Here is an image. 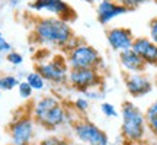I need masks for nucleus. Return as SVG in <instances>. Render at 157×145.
Returning a JSON list of instances; mask_svg holds the SVG:
<instances>
[{"label":"nucleus","mask_w":157,"mask_h":145,"mask_svg":"<svg viewBox=\"0 0 157 145\" xmlns=\"http://www.w3.org/2000/svg\"><path fill=\"white\" fill-rule=\"evenodd\" d=\"M101 110L106 117H117L118 116V112H117V109H115V106L111 105V103H108V102H105V103L101 105Z\"/></svg>","instance_id":"obj_20"},{"label":"nucleus","mask_w":157,"mask_h":145,"mask_svg":"<svg viewBox=\"0 0 157 145\" xmlns=\"http://www.w3.org/2000/svg\"><path fill=\"white\" fill-rule=\"evenodd\" d=\"M74 132L78 139L86 145H108L106 134L89 121H82L76 123Z\"/></svg>","instance_id":"obj_8"},{"label":"nucleus","mask_w":157,"mask_h":145,"mask_svg":"<svg viewBox=\"0 0 157 145\" xmlns=\"http://www.w3.org/2000/svg\"><path fill=\"white\" fill-rule=\"evenodd\" d=\"M131 50L144 61L146 65H157V44L150 38H135Z\"/></svg>","instance_id":"obj_13"},{"label":"nucleus","mask_w":157,"mask_h":145,"mask_svg":"<svg viewBox=\"0 0 157 145\" xmlns=\"http://www.w3.org/2000/svg\"><path fill=\"white\" fill-rule=\"evenodd\" d=\"M34 41L44 46H56L67 51L74 39V32L67 20L60 17H42L34 25Z\"/></svg>","instance_id":"obj_1"},{"label":"nucleus","mask_w":157,"mask_h":145,"mask_svg":"<svg viewBox=\"0 0 157 145\" xmlns=\"http://www.w3.org/2000/svg\"><path fill=\"white\" fill-rule=\"evenodd\" d=\"M84 2H89V3H92V2H95V0H84Z\"/></svg>","instance_id":"obj_27"},{"label":"nucleus","mask_w":157,"mask_h":145,"mask_svg":"<svg viewBox=\"0 0 157 145\" xmlns=\"http://www.w3.org/2000/svg\"><path fill=\"white\" fill-rule=\"evenodd\" d=\"M0 38H3V36H2V32H0Z\"/></svg>","instance_id":"obj_29"},{"label":"nucleus","mask_w":157,"mask_h":145,"mask_svg":"<svg viewBox=\"0 0 157 145\" xmlns=\"http://www.w3.org/2000/svg\"><path fill=\"white\" fill-rule=\"evenodd\" d=\"M119 62L125 71L129 72H143L146 70V64L132 50L119 52Z\"/></svg>","instance_id":"obj_14"},{"label":"nucleus","mask_w":157,"mask_h":145,"mask_svg":"<svg viewBox=\"0 0 157 145\" xmlns=\"http://www.w3.org/2000/svg\"><path fill=\"white\" fill-rule=\"evenodd\" d=\"M13 145H29L34 138V121L31 117H19L10 125Z\"/></svg>","instance_id":"obj_9"},{"label":"nucleus","mask_w":157,"mask_h":145,"mask_svg":"<svg viewBox=\"0 0 157 145\" xmlns=\"http://www.w3.org/2000/svg\"><path fill=\"white\" fill-rule=\"evenodd\" d=\"M125 87L132 97H143L153 90L150 78L141 72H129L125 76Z\"/></svg>","instance_id":"obj_11"},{"label":"nucleus","mask_w":157,"mask_h":145,"mask_svg":"<svg viewBox=\"0 0 157 145\" xmlns=\"http://www.w3.org/2000/svg\"><path fill=\"white\" fill-rule=\"evenodd\" d=\"M102 78L99 68H74L68 71V83L73 89L87 93L90 89L101 86Z\"/></svg>","instance_id":"obj_6"},{"label":"nucleus","mask_w":157,"mask_h":145,"mask_svg":"<svg viewBox=\"0 0 157 145\" xmlns=\"http://www.w3.org/2000/svg\"><path fill=\"white\" fill-rule=\"evenodd\" d=\"M115 2L119 3V5L125 6L128 10H132V9H135V7H138V6L147 3L148 0H115Z\"/></svg>","instance_id":"obj_19"},{"label":"nucleus","mask_w":157,"mask_h":145,"mask_svg":"<svg viewBox=\"0 0 157 145\" xmlns=\"http://www.w3.org/2000/svg\"><path fill=\"white\" fill-rule=\"evenodd\" d=\"M12 50V45L5 38H0V54H9Z\"/></svg>","instance_id":"obj_25"},{"label":"nucleus","mask_w":157,"mask_h":145,"mask_svg":"<svg viewBox=\"0 0 157 145\" xmlns=\"http://www.w3.org/2000/svg\"><path fill=\"white\" fill-rule=\"evenodd\" d=\"M150 39L157 44V17L150 22Z\"/></svg>","instance_id":"obj_24"},{"label":"nucleus","mask_w":157,"mask_h":145,"mask_svg":"<svg viewBox=\"0 0 157 145\" xmlns=\"http://www.w3.org/2000/svg\"><path fill=\"white\" fill-rule=\"evenodd\" d=\"M19 80L13 76H3L0 77V90H12L19 86Z\"/></svg>","instance_id":"obj_17"},{"label":"nucleus","mask_w":157,"mask_h":145,"mask_svg":"<svg viewBox=\"0 0 157 145\" xmlns=\"http://www.w3.org/2000/svg\"><path fill=\"white\" fill-rule=\"evenodd\" d=\"M74 145H86V144H74Z\"/></svg>","instance_id":"obj_28"},{"label":"nucleus","mask_w":157,"mask_h":145,"mask_svg":"<svg viewBox=\"0 0 157 145\" xmlns=\"http://www.w3.org/2000/svg\"><path fill=\"white\" fill-rule=\"evenodd\" d=\"M39 145H68V142L66 139L58 138V136H50V138L42 141Z\"/></svg>","instance_id":"obj_22"},{"label":"nucleus","mask_w":157,"mask_h":145,"mask_svg":"<svg viewBox=\"0 0 157 145\" xmlns=\"http://www.w3.org/2000/svg\"><path fill=\"white\" fill-rule=\"evenodd\" d=\"M0 2H2V0H0Z\"/></svg>","instance_id":"obj_30"},{"label":"nucleus","mask_w":157,"mask_h":145,"mask_svg":"<svg viewBox=\"0 0 157 145\" xmlns=\"http://www.w3.org/2000/svg\"><path fill=\"white\" fill-rule=\"evenodd\" d=\"M134 35L128 28H111L106 31V41L117 52L131 50L134 44Z\"/></svg>","instance_id":"obj_10"},{"label":"nucleus","mask_w":157,"mask_h":145,"mask_svg":"<svg viewBox=\"0 0 157 145\" xmlns=\"http://www.w3.org/2000/svg\"><path fill=\"white\" fill-rule=\"evenodd\" d=\"M35 71L39 72L45 81H50L54 84H64L68 81V71L70 68L67 65L66 58L63 57H54L48 61H41L35 65Z\"/></svg>","instance_id":"obj_5"},{"label":"nucleus","mask_w":157,"mask_h":145,"mask_svg":"<svg viewBox=\"0 0 157 145\" xmlns=\"http://www.w3.org/2000/svg\"><path fill=\"white\" fill-rule=\"evenodd\" d=\"M122 135L128 141L138 142L146 134V115L131 102L122 105Z\"/></svg>","instance_id":"obj_3"},{"label":"nucleus","mask_w":157,"mask_h":145,"mask_svg":"<svg viewBox=\"0 0 157 145\" xmlns=\"http://www.w3.org/2000/svg\"><path fill=\"white\" fill-rule=\"evenodd\" d=\"M6 61L10 62L12 65H21L23 62V57L16 51H10L9 54H6Z\"/></svg>","instance_id":"obj_21"},{"label":"nucleus","mask_w":157,"mask_h":145,"mask_svg":"<svg viewBox=\"0 0 157 145\" xmlns=\"http://www.w3.org/2000/svg\"><path fill=\"white\" fill-rule=\"evenodd\" d=\"M66 61L70 70L74 68H99L102 57L95 46L84 42H78L74 48L67 52Z\"/></svg>","instance_id":"obj_4"},{"label":"nucleus","mask_w":157,"mask_h":145,"mask_svg":"<svg viewBox=\"0 0 157 145\" xmlns=\"http://www.w3.org/2000/svg\"><path fill=\"white\" fill-rule=\"evenodd\" d=\"M31 9H34L36 12H48L56 15V17H60L63 20H70L76 17L74 10L67 5L64 0H34L29 5Z\"/></svg>","instance_id":"obj_7"},{"label":"nucleus","mask_w":157,"mask_h":145,"mask_svg":"<svg viewBox=\"0 0 157 145\" xmlns=\"http://www.w3.org/2000/svg\"><path fill=\"white\" fill-rule=\"evenodd\" d=\"M74 106H76V109L78 112H86L89 109V102L86 100V99H83V97H80V99H77V100L74 102Z\"/></svg>","instance_id":"obj_23"},{"label":"nucleus","mask_w":157,"mask_h":145,"mask_svg":"<svg viewBox=\"0 0 157 145\" xmlns=\"http://www.w3.org/2000/svg\"><path fill=\"white\" fill-rule=\"evenodd\" d=\"M17 90H19V96H21V97H23V99H29V97L32 96V91H34V89L29 86V83L26 81V80L19 83Z\"/></svg>","instance_id":"obj_18"},{"label":"nucleus","mask_w":157,"mask_h":145,"mask_svg":"<svg viewBox=\"0 0 157 145\" xmlns=\"http://www.w3.org/2000/svg\"><path fill=\"white\" fill-rule=\"evenodd\" d=\"M129 12L125 6L117 3L115 0H101L99 5L96 7V15H98V20L102 25H108L112 22L113 19L125 15Z\"/></svg>","instance_id":"obj_12"},{"label":"nucleus","mask_w":157,"mask_h":145,"mask_svg":"<svg viewBox=\"0 0 157 145\" xmlns=\"http://www.w3.org/2000/svg\"><path fill=\"white\" fill-rule=\"evenodd\" d=\"M35 122L48 129H54L66 122L67 113L60 100L54 96H44L34 105L32 109Z\"/></svg>","instance_id":"obj_2"},{"label":"nucleus","mask_w":157,"mask_h":145,"mask_svg":"<svg viewBox=\"0 0 157 145\" xmlns=\"http://www.w3.org/2000/svg\"><path fill=\"white\" fill-rule=\"evenodd\" d=\"M19 2H21V0H9V3H10V6H13V7L19 5Z\"/></svg>","instance_id":"obj_26"},{"label":"nucleus","mask_w":157,"mask_h":145,"mask_svg":"<svg viewBox=\"0 0 157 145\" xmlns=\"http://www.w3.org/2000/svg\"><path fill=\"white\" fill-rule=\"evenodd\" d=\"M146 122L153 134L157 136V99L148 106L146 112Z\"/></svg>","instance_id":"obj_15"},{"label":"nucleus","mask_w":157,"mask_h":145,"mask_svg":"<svg viewBox=\"0 0 157 145\" xmlns=\"http://www.w3.org/2000/svg\"><path fill=\"white\" fill-rule=\"evenodd\" d=\"M26 81H28L29 86H31L34 90H42L45 87L44 77H42L39 72H36V71L29 72L28 76H26Z\"/></svg>","instance_id":"obj_16"}]
</instances>
